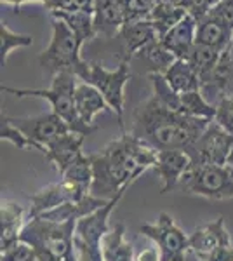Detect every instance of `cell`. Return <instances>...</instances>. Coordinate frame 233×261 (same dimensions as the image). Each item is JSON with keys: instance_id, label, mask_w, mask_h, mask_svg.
<instances>
[{"instance_id": "9", "label": "cell", "mask_w": 233, "mask_h": 261, "mask_svg": "<svg viewBox=\"0 0 233 261\" xmlns=\"http://www.w3.org/2000/svg\"><path fill=\"white\" fill-rule=\"evenodd\" d=\"M7 119L32 141L33 148L40 150L42 153H45V146L50 141L58 140L59 136H63L66 133H71L68 124L54 112L42 113V115L37 117H19V119L7 117Z\"/></svg>"}, {"instance_id": "14", "label": "cell", "mask_w": 233, "mask_h": 261, "mask_svg": "<svg viewBox=\"0 0 233 261\" xmlns=\"http://www.w3.org/2000/svg\"><path fill=\"white\" fill-rule=\"evenodd\" d=\"M86 136L80 133H66L63 136H59L58 140L50 141L45 146V159L56 166L59 174H63L68 167L77 161L79 157H82V145Z\"/></svg>"}, {"instance_id": "6", "label": "cell", "mask_w": 233, "mask_h": 261, "mask_svg": "<svg viewBox=\"0 0 233 261\" xmlns=\"http://www.w3.org/2000/svg\"><path fill=\"white\" fill-rule=\"evenodd\" d=\"M179 187L186 193L211 200L233 199V169L214 164H192Z\"/></svg>"}, {"instance_id": "20", "label": "cell", "mask_w": 233, "mask_h": 261, "mask_svg": "<svg viewBox=\"0 0 233 261\" xmlns=\"http://www.w3.org/2000/svg\"><path fill=\"white\" fill-rule=\"evenodd\" d=\"M195 42L205 44L219 50H226L233 42V30L218 21L213 16L205 14L204 18L197 19V33H195Z\"/></svg>"}, {"instance_id": "5", "label": "cell", "mask_w": 233, "mask_h": 261, "mask_svg": "<svg viewBox=\"0 0 233 261\" xmlns=\"http://www.w3.org/2000/svg\"><path fill=\"white\" fill-rule=\"evenodd\" d=\"M80 47H82V42L70 30L68 24L54 19L53 39L49 47L40 54L39 63L45 71L53 73V77L61 71H70L80 79L87 66V61L80 58Z\"/></svg>"}, {"instance_id": "39", "label": "cell", "mask_w": 233, "mask_h": 261, "mask_svg": "<svg viewBox=\"0 0 233 261\" xmlns=\"http://www.w3.org/2000/svg\"><path fill=\"white\" fill-rule=\"evenodd\" d=\"M77 4V11L89 12V14H94V7H96V0H75Z\"/></svg>"}, {"instance_id": "18", "label": "cell", "mask_w": 233, "mask_h": 261, "mask_svg": "<svg viewBox=\"0 0 233 261\" xmlns=\"http://www.w3.org/2000/svg\"><path fill=\"white\" fill-rule=\"evenodd\" d=\"M27 225L23 205L16 202H2L0 207V247L7 249L19 241L21 230Z\"/></svg>"}, {"instance_id": "3", "label": "cell", "mask_w": 233, "mask_h": 261, "mask_svg": "<svg viewBox=\"0 0 233 261\" xmlns=\"http://www.w3.org/2000/svg\"><path fill=\"white\" fill-rule=\"evenodd\" d=\"M75 228L77 221L54 223L40 216L28 218L19 241L33 247L39 261H77Z\"/></svg>"}, {"instance_id": "1", "label": "cell", "mask_w": 233, "mask_h": 261, "mask_svg": "<svg viewBox=\"0 0 233 261\" xmlns=\"http://www.w3.org/2000/svg\"><path fill=\"white\" fill-rule=\"evenodd\" d=\"M89 157L94 172L89 193L97 199L112 200L124 195L143 172L155 166L159 150L133 133H124L99 153Z\"/></svg>"}, {"instance_id": "36", "label": "cell", "mask_w": 233, "mask_h": 261, "mask_svg": "<svg viewBox=\"0 0 233 261\" xmlns=\"http://www.w3.org/2000/svg\"><path fill=\"white\" fill-rule=\"evenodd\" d=\"M207 14L221 21L230 30H233V0H219L218 4L211 7Z\"/></svg>"}, {"instance_id": "38", "label": "cell", "mask_w": 233, "mask_h": 261, "mask_svg": "<svg viewBox=\"0 0 233 261\" xmlns=\"http://www.w3.org/2000/svg\"><path fill=\"white\" fill-rule=\"evenodd\" d=\"M136 261H162V259H160L159 247H148V249L141 251L136 256Z\"/></svg>"}, {"instance_id": "4", "label": "cell", "mask_w": 233, "mask_h": 261, "mask_svg": "<svg viewBox=\"0 0 233 261\" xmlns=\"http://www.w3.org/2000/svg\"><path fill=\"white\" fill-rule=\"evenodd\" d=\"M77 79V75L70 73V71H61L53 77V86L49 89H14V87L2 86V92H11L18 98L47 99L53 112L68 124L71 133H80L84 136H89L92 130H96V127L84 124L77 113V105H75Z\"/></svg>"}, {"instance_id": "28", "label": "cell", "mask_w": 233, "mask_h": 261, "mask_svg": "<svg viewBox=\"0 0 233 261\" xmlns=\"http://www.w3.org/2000/svg\"><path fill=\"white\" fill-rule=\"evenodd\" d=\"M92 178H94V172H92V162L89 155H82L75 161L71 166L61 174V179L68 181V183L75 185V187L82 188L84 192L91 190Z\"/></svg>"}, {"instance_id": "25", "label": "cell", "mask_w": 233, "mask_h": 261, "mask_svg": "<svg viewBox=\"0 0 233 261\" xmlns=\"http://www.w3.org/2000/svg\"><path fill=\"white\" fill-rule=\"evenodd\" d=\"M50 14H53L54 19H59L68 24V28L77 35V39L82 44L96 35L94 14H89V12L84 11H54Z\"/></svg>"}, {"instance_id": "13", "label": "cell", "mask_w": 233, "mask_h": 261, "mask_svg": "<svg viewBox=\"0 0 233 261\" xmlns=\"http://www.w3.org/2000/svg\"><path fill=\"white\" fill-rule=\"evenodd\" d=\"M231 237L224 226V218L219 216L216 221H211L207 225H202L190 235V249L197 258L209 254L223 246H230Z\"/></svg>"}, {"instance_id": "7", "label": "cell", "mask_w": 233, "mask_h": 261, "mask_svg": "<svg viewBox=\"0 0 233 261\" xmlns=\"http://www.w3.org/2000/svg\"><path fill=\"white\" fill-rule=\"evenodd\" d=\"M80 81L94 86L103 94L110 110L117 113L120 127H124V122H122V115H124V87L131 81L129 61L124 60L115 70H107L99 63L87 61L86 70L80 75Z\"/></svg>"}, {"instance_id": "17", "label": "cell", "mask_w": 233, "mask_h": 261, "mask_svg": "<svg viewBox=\"0 0 233 261\" xmlns=\"http://www.w3.org/2000/svg\"><path fill=\"white\" fill-rule=\"evenodd\" d=\"M195 33H197V19L192 14H188L172 30L165 33V37L160 42L177 60H186V56L195 45Z\"/></svg>"}, {"instance_id": "8", "label": "cell", "mask_w": 233, "mask_h": 261, "mask_svg": "<svg viewBox=\"0 0 233 261\" xmlns=\"http://www.w3.org/2000/svg\"><path fill=\"white\" fill-rule=\"evenodd\" d=\"M139 231L155 242L162 261H186V252L190 251V237L167 213H160L155 223L141 225Z\"/></svg>"}, {"instance_id": "15", "label": "cell", "mask_w": 233, "mask_h": 261, "mask_svg": "<svg viewBox=\"0 0 233 261\" xmlns=\"http://www.w3.org/2000/svg\"><path fill=\"white\" fill-rule=\"evenodd\" d=\"M110 200L105 199H97V197L87 193L84 199H80L77 202H66V204L59 205L56 209H50V211L40 214V218L47 221L54 223H68V221H79L82 218L89 216V214L96 213L97 209L105 207Z\"/></svg>"}, {"instance_id": "16", "label": "cell", "mask_w": 233, "mask_h": 261, "mask_svg": "<svg viewBox=\"0 0 233 261\" xmlns=\"http://www.w3.org/2000/svg\"><path fill=\"white\" fill-rule=\"evenodd\" d=\"M118 35H120L122 42H124L125 61H131V58H133L136 53L139 54L146 45H150L151 42L159 40L157 30L150 19L125 23Z\"/></svg>"}, {"instance_id": "35", "label": "cell", "mask_w": 233, "mask_h": 261, "mask_svg": "<svg viewBox=\"0 0 233 261\" xmlns=\"http://www.w3.org/2000/svg\"><path fill=\"white\" fill-rule=\"evenodd\" d=\"M4 2L12 4V6H16L18 9L27 2H40V4H44L50 12H54V11H77V4H75V0H2V4Z\"/></svg>"}, {"instance_id": "22", "label": "cell", "mask_w": 233, "mask_h": 261, "mask_svg": "<svg viewBox=\"0 0 233 261\" xmlns=\"http://www.w3.org/2000/svg\"><path fill=\"white\" fill-rule=\"evenodd\" d=\"M165 81L177 94L200 89V77L188 60H176L164 73Z\"/></svg>"}, {"instance_id": "12", "label": "cell", "mask_w": 233, "mask_h": 261, "mask_svg": "<svg viewBox=\"0 0 233 261\" xmlns=\"http://www.w3.org/2000/svg\"><path fill=\"white\" fill-rule=\"evenodd\" d=\"M192 167V157L185 150H159V157L153 169L162 181L160 193H167L172 188L179 187L181 178Z\"/></svg>"}, {"instance_id": "19", "label": "cell", "mask_w": 233, "mask_h": 261, "mask_svg": "<svg viewBox=\"0 0 233 261\" xmlns=\"http://www.w3.org/2000/svg\"><path fill=\"white\" fill-rule=\"evenodd\" d=\"M125 24V16L118 0H96L94 7V28L96 33L115 37Z\"/></svg>"}, {"instance_id": "37", "label": "cell", "mask_w": 233, "mask_h": 261, "mask_svg": "<svg viewBox=\"0 0 233 261\" xmlns=\"http://www.w3.org/2000/svg\"><path fill=\"white\" fill-rule=\"evenodd\" d=\"M198 261H233V246H223L209 254L198 258Z\"/></svg>"}, {"instance_id": "34", "label": "cell", "mask_w": 233, "mask_h": 261, "mask_svg": "<svg viewBox=\"0 0 233 261\" xmlns=\"http://www.w3.org/2000/svg\"><path fill=\"white\" fill-rule=\"evenodd\" d=\"M214 122H218L226 133L233 134V96L231 98H223L216 105Z\"/></svg>"}, {"instance_id": "32", "label": "cell", "mask_w": 233, "mask_h": 261, "mask_svg": "<svg viewBox=\"0 0 233 261\" xmlns=\"http://www.w3.org/2000/svg\"><path fill=\"white\" fill-rule=\"evenodd\" d=\"M0 261H39L37 259V252L33 251V247L30 244L18 241L7 249L2 251Z\"/></svg>"}, {"instance_id": "21", "label": "cell", "mask_w": 233, "mask_h": 261, "mask_svg": "<svg viewBox=\"0 0 233 261\" xmlns=\"http://www.w3.org/2000/svg\"><path fill=\"white\" fill-rule=\"evenodd\" d=\"M75 105H77V113L80 120L87 125H92V120H94V117L99 112L110 110L103 94L94 86L86 82L77 84V89H75Z\"/></svg>"}, {"instance_id": "40", "label": "cell", "mask_w": 233, "mask_h": 261, "mask_svg": "<svg viewBox=\"0 0 233 261\" xmlns=\"http://www.w3.org/2000/svg\"><path fill=\"white\" fill-rule=\"evenodd\" d=\"M226 166H228V167H231V169H233V148H231V151H230V157H228Z\"/></svg>"}, {"instance_id": "26", "label": "cell", "mask_w": 233, "mask_h": 261, "mask_svg": "<svg viewBox=\"0 0 233 261\" xmlns=\"http://www.w3.org/2000/svg\"><path fill=\"white\" fill-rule=\"evenodd\" d=\"M221 54H223V50L195 42V45L192 47V50H190L188 56H186V60L193 65V68L197 70L198 77H200V82H202L204 79L209 77L216 66H218L219 60H221Z\"/></svg>"}, {"instance_id": "11", "label": "cell", "mask_w": 233, "mask_h": 261, "mask_svg": "<svg viewBox=\"0 0 233 261\" xmlns=\"http://www.w3.org/2000/svg\"><path fill=\"white\" fill-rule=\"evenodd\" d=\"M87 195L82 188L75 187V185L68 183V181L61 179L59 183L49 185V187L42 188L37 193L30 197L32 200V209H30V218L40 216V214L56 209L59 205L66 204V202H77Z\"/></svg>"}, {"instance_id": "33", "label": "cell", "mask_w": 233, "mask_h": 261, "mask_svg": "<svg viewBox=\"0 0 233 261\" xmlns=\"http://www.w3.org/2000/svg\"><path fill=\"white\" fill-rule=\"evenodd\" d=\"M0 140L12 143V145L18 146L19 150H24V148H28V146H32V148H33L32 141H30L28 138L24 136V134L21 133L18 127H16V125H12L11 120L7 119V117H6V119H2V127H0Z\"/></svg>"}, {"instance_id": "23", "label": "cell", "mask_w": 233, "mask_h": 261, "mask_svg": "<svg viewBox=\"0 0 233 261\" xmlns=\"http://www.w3.org/2000/svg\"><path fill=\"white\" fill-rule=\"evenodd\" d=\"M101 249H103L105 261H136L133 244L125 241V228L122 223L115 225L105 235Z\"/></svg>"}, {"instance_id": "30", "label": "cell", "mask_w": 233, "mask_h": 261, "mask_svg": "<svg viewBox=\"0 0 233 261\" xmlns=\"http://www.w3.org/2000/svg\"><path fill=\"white\" fill-rule=\"evenodd\" d=\"M32 44H33L32 37L12 32L11 28L2 21V24H0V63H2V66L6 65V61H7V58H9L12 49L28 47V45H32Z\"/></svg>"}, {"instance_id": "27", "label": "cell", "mask_w": 233, "mask_h": 261, "mask_svg": "<svg viewBox=\"0 0 233 261\" xmlns=\"http://www.w3.org/2000/svg\"><path fill=\"white\" fill-rule=\"evenodd\" d=\"M181 113L190 117H197V119L214 120L216 105L209 103L205 99V96L200 92V89L185 92V94H181Z\"/></svg>"}, {"instance_id": "10", "label": "cell", "mask_w": 233, "mask_h": 261, "mask_svg": "<svg viewBox=\"0 0 233 261\" xmlns=\"http://www.w3.org/2000/svg\"><path fill=\"white\" fill-rule=\"evenodd\" d=\"M233 148V134L226 133L218 122H211L200 140L190 150L192 164H214L226 166L230 151Z\"/></svg>"}, {"instance_id": "31", "label": "cell", "mask_w": 233, "mask_h": 261, "mask_svg": "<svg viewBox=\"0 0 233 261\" xmlns=\"http://www.w3.org/2000/svg\"><path fill=\"white\" fill-rule=\"evenodd\" d=\"M125 16V23L141 21L150 18V12L155 6V0H118Z\"/></svg>"}, {"instance_id": "2", "label": "cell", "mask_w": 233, "mask_h": 261, "mask_svg": "<svg viewBox=\"0 0 233 261\" xmlns=\"http://www.w3.org/2000/svg\"><path fill=\"white\" fill-rule=\"evenodd\" d=\"M211 122L171 110L151 96L138 108L131 133L157 150H185L190 153Z\"/></svg>"}, {"instance_id": "29", "label": "cell", "mask_w": 233, "mask_h": 261, "mask_svg": "<svg viewBox=\"0 0 233 261\" xmlns=\"http://www.w3.org/2000/svg\"><path fill=\"white\" fill-rule=\"evenodd\" d=\"M139 54H141V56H145L146 60L150 61V65L153 66V71H157V73H162V75L167 71L169 66H171L172 63L177 60L171 50H167L164 47L160 40L151 42V44L146 45V47L143 49Z\"/></svg>"}, {"instance_id": "24", "label": "cell", "mask_w": 233, "mask_h": 261, "mask_svg": "<svg viewBox=\"0 0 233 261\" xmlns=\"http://www.w3.org/2000/svg\"><path fill=\"white\" fill-rule=\"evenodd\" d=\"M190 12L185 7H176L171 4H164V2H157L153 6V9L150 12V19L153 23L159 40H162L165 37V33L176 27L177 23H181Z\"/></svg>"}]
</instances>
